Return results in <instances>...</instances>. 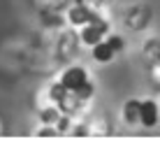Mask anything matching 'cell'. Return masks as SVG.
Returning <instances> with one entry per match:
<instances>
[{
  "instance_id": "obj_1",
  "label": "cell",
  "mask_w": 160,
  "mask_h": 158,
  "mask_svg": "<svg viewBox=\"0 0 160 158\" xmlns=\"http://www.w3.org/2000/svg\"><path fill=\"white\" fill-rule=\"evenodd\" d=\"M60 84H63L70 93H74L79 100H88V98L95 93V86L88 79V72L84 68H79V65H72V68L65 70L63 77H60Z\"/></svg>"
},
{
  "instance_id": "obj_2",
  "label": "cell",
  "mask_w": 160,
  "mask_h": 158,
  "mask_svg": "<svg viewBox=\"0 0 160 158\" xmlns=\"http://www.w3.org/2000/svg\"><path fill=\"white\" fill-rule=\"evenodd\" d=\"M107 33H109V23L100 16V19H95V21H91V23L84 26V30H81V40H84V44L93 47L95 42L104 40Z\"/></svg>"
},
{
  "instance_id": "obj_3",
  "label": "cell",
  "mask_w": 160,
  "mask_h": 158,
  "mask_svg": "<svg viewBox=\"0 0 160 158\" xmlns=\"http://www.w3.org/2000/svg\"><path fill=\"white\" fill-rule=\"evenodd\" d=\"M68 19H70V23H74V26H86V23H91V21L100 19V14H98L95 9L91 7V5H81V3H77L74 7L70 9Z\"/></svg>"
},
{
  "instance_id": "obj_4",
  "label": "cell",
  "mask_w": 160,
  "mask_h": 158,
  "mask_svg": "<svg viewBox=\"0 0 160 158\" xmlns=\"http://www.w3.org/2000/svg\"><path fill=\"white\" fill-rule=\"evenodd\" d=\"M158 121H160V107H158V102L156 100H142V107H139V123L144 128H153V126H158Z\"/></svg>"
},
{
  "instance_id": "obj_5",
  "label": "cell",
  "mask_w": 160,
  "mask_h": 158,
  "mask_svg": "<svg viewBox=\"0 0 160 158\" xmlns=\"http://www.w3.org/2000/svg\"><path fill=\"white\" fill-rule=\"evenodd\" d=\"M114 56H116V49L109 44V40H107V37L93 44V58H95L98 63H109Z\"/></svg>"
},
{
  "instance_id": "obj_6",
  "label": "cell",
  "mask_w": 160,
  "mask_h": 158,
  "mask_svg": "<svg viewBox=\"0 0 160 158\" xmlns=\"http://www.w3.org/2000/svg\"><path fill=\"white\" fill-rule=\"evenodd\" d=\"M139 107H142V100H128L123 105V119L125 123H139Z\"/></svg>"
},
{
  "instance_id": "obj_7",
  "label": "cell",
  "mask_w": 160,
  "mask_h": 158,
  "mask_svg": "<svg viewBox=\"0 0 160 158\" xmlns=\"http://www.w3.org/2000/svg\"><path fill=\"white\" fill-rule=\"evenodd\" d=\"M68 93H70V91L58 81V84H53V86H51V93H49V95H51V100L56 102V105H60V102L65 100V95H68Z\"/></svg>"
},
{
  "instance_id": "obj_8",
  "label": "cell",
  "mask_w": 160,
  "mask_h": 158,
  "mask_svg": "<svg viewBox=\"0 0 160 158\" xmlns=\"http://www.w3.org/2000/svg\"><path fill=\"white\" fill-rule=\"evenodd\" d=\"M40 119L44 123H58L60 121V114L56 112V110H44L42 114H40Z\"/></svg>"
},
{
  "instance_id": "obj_9",
  "label": "cell",
  "mask_w": 160,
  "mask_h": 158,
  "mask_svg": "<svg viewBox=\"0 0 160 158\" xmlns=\"http://www.w3.org/2000/svg\"><path fill=\"white\" fill-rule=\"evenodd\" d=\"M107 40H109V44L116 49V54H118V51H123V40H121L118 35H112V37H107Z\"/></svg>"
},
{
  "instance_id": "obj_10",
  "label": "cell",
  "mask_w": 160,
  "mask_h": 158,
  "mask_svg": "<svg viewBox=\"0 0 160 158\" xmlns=\"http://www.w3.org/2000/svg\"><path fill=\"white\" fill-rule=\"evenodd\" d=\"M77 3H81V5H88V0H77Z\"/></svg>"
}]
</instances>
